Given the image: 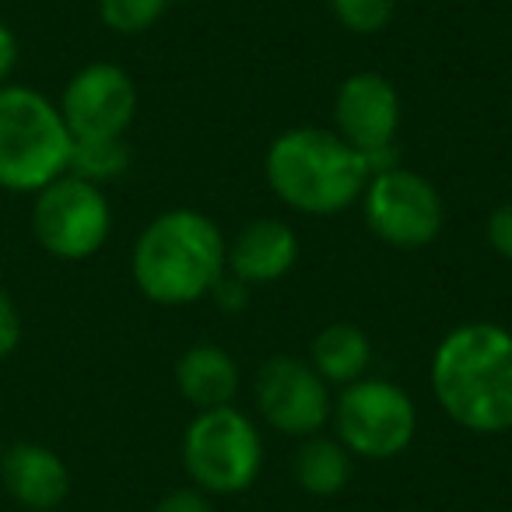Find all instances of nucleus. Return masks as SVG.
Wrapping results in <instances>:
<instances>
[{"label":"nucleus","instance_id":"nucleus-19","mask_svg":"<svg viewBox=\"0 0 512 512\" xmlns=\"http://www.w3.org/2000/svg\"><path fill=\"white\" fill-rule=\"evenodd\" d=\"M327 8L351 36H379L397 18V0H327Z\"/></svg>","mask_w":512,"mask_h":512},{"label":"nucleus","instance_id":"nucleus-13","mask_svg":"<svg viewBox=\"0 0 512 512\" xmlns=\"http://www.w3.org/2000/svg\"><path fill=\"white\" fill-rule=\"evenodd\" d=\"M299 264V235L281 218H253L228 239L225 267L242 285H278Z\"/></svg>","mask_w":512,"mask_h":512},{"label":"nucleus","instance_id":"nucleus-5","mask_svg":"<svg viewBox=\"0 0 512 512\" xmlns=\"http://www.w3.org/2000/svg\"><path fill=\"white\" fill-rule=\"evenodd\" d=\"M183 470L204 495H242L264 470L260 425L235 404L197 411L183 432Z\"/></svg>","mask_w":512,"mask_h":512},{"label":"nucleus","instance_id":"nucleus-7","mask_svg":"<svg viewBox=\"0 0 512 512\" xmlns=\"http://www.w3.org/2000/svg\"><path fill=\"white\" fill-rule=\"evenodd\" d=\"M32 197V235L53 260L81 264L109 242L113 207L102 186L67 172Z\"/></svg>","mask_w":512,"mask_h":512},{"label":"nucleus","instance_id":"nucleus-22","mask_svg":"<svg viewBox=\"0 0 512 512\" xmlns=\"http://www.w3.org/2000/svg\"><path fill=\"white\" fill-rule=\"evenodd\" d=\"M211 299H214V306L221 309V313H242V309L249 306V285H242L239 278H232V274H225V278L214 285V292H211Z\"/></svg>","mask_w":512,"mask_h":512},{"label":"nucleus","instance_id":"nucleus-9","mask_svg":"<svg viewBox=\"0 0 512 512\" xmlns=\"http://www.w3.org/2000/svg\"><path fill=\"white\" fill-rule=\"evenodd\" d=\"M400 120V92L386 74L379 71H355L337 85L334 92V130L358 151L372 172L390 169L393 148H397Z\"/></svg>","mask_w":512,"mask_h":512},{"label":"nucleus","instance_id":"nucleus-24","mask_svg":"<svg viewBox=\"0 0 512 512\" xmlns=\"http://www.w3.org/2000/svg\"><path fill=\"white\" fill-rule=\"evenodd\" d=\"M18 53H22V46H18L15 29L0 22V88L11 85V74L18 67Z\"/></svg>","mask_w":512,"mask_h":512},{"label":"nucleus","instance_id":"nucleus-14","mask_svg":"<svg viewBox=\"0 0 512 512\" xmlns=\"http://www.w3.org/2000/svg\"><path fill=\"white\" fill-rule=\"evenodd\" d=\"M176 386L197 411L228 407L239 393V362L221 344H193L176 362Z\"/></svg>","mask_w":512,"mask_h":512},{"label":"nucleus","instance_id":"nucleus-8","mask_svg":"<svg viewBox=\"0 0 512 512\" xmlns=\"http://www.w3.org/2000/svg\"><path fill=\"white\" fill-rule=\"evenodd\" d=\"M362 218L379 242L393 249H425L442 235L446 204L442 193L421 172L390 165L369 176L362 197Z\"/></svg>","mask_w":512,"mask_h":512},{"label":"nucleus","instance_id":"nucleus-21","mask_svg":"<svg viewBox=\"0 0 512 512\" xmlns=\"http://www.w3.org/2000/svg\"><path fill=\"white\" fill-rule=\"evenodd\" d=\"M22 344V313H18L15 299L0 288V362L11 358Z\"/></svg>","mask_w":512,"mask_h":512},{"label":"nucleus","instance_id":"nucleus-25","mask_svg":"<svg viewBox=\"0 0 512 512\" xmlns=\"http://www.w3.org/2000/svg\"><path fill=\"white\" fill-rule=\"evenodd\" d=\"M0 449H4V435H0Z\"/></svg>","mask_w":512,"mask_h":512},{"label":"nucleus","instance_id":"nucleus-16","mask_svg":"<svg viewBox=\"0 0 512 512\" xmlns=\"http://www.w3.org/2000/svg\"><path fill=\"white\" fill-rule=\"evenodd\" d=\"M295 484H299L306 495L313 498H330L341 495L351 481V453L341 446L337 439H327V435H309L302 439L299 453H295L292 463Z\"/></svg>","mask_w":512,"mask_h":512},{"label":"nucleus","instance_id":"nucleus-15","mask_svg":"<svg viewBox=\"0 0 512 512\" xmlns=\"http://www.w3.org/2000/svg\"><path fill=\"white\" fill-rule=\"evenodd\" d=\"M309 365L327 379L330 386H348L369 376L372 341L355 323H330L309 344Z\"/></svg>","mask_w":512,"mask_h":512},{"label":"nucleus","instance_id":"nucleus-12","mask_svg":"<svg viewBox=\"0 0 512 512\" xmlns=\"http://www.w3.org/2000/svg\"><path fill=\"white\" fill-rule=\"evenodd\" d=\"M0 484L25 512H57L71 495V470L53 446L15 442L0 449Z\"/></svg>","mask_w":512,"mask_h":512},{"label":"nucleus","instance_id":"nucleus-6","mask_svg":"<svg viewBox=\"0 0 512 512\" xmlns=\"http://www.w3.org/2000/svg\"><path fill=\"white\" fill-rule=\"evenodd\" d=\"M334 439L358 460H397L418 435V407L393 379L365 376L341 386L330 407Z\"/></svg>","mask_w":512,"mask_h":512},{"label":"nucleus","instance_id":"nucleus-17","mask_svg":"<svg viewBox=\"0 0 512 512\" xmlns=\"http://www.w3.org/2000/svg\"><path fill=\"white\" fill-rule=\"evenodd\" d=\"M130 169L127 137H102V141H74L71 148V176L106 186Z\"/></svg>","mask_w":512,"mask_h":512},{"label":"nucleus","instance_id":"nucleus-20","mask_svg":"<svg viewBox=\"0 0 512 512\" xmlns=\"http://www.w3.org/2000/svg\"><path fill=\"white\" fill-rule=\"evenodd\" d=\"M484 239H488V246L495 249L502 260L512 264V200H502V204L488 214V221H484Z\"/></svg>","mask_w":512,"mask_h":512},{"label":"nucleus","instance_id":"nucleus-4","mask_svg":"<svg viewBox=\"0 0 512 512\" xmlns=\"http://www.w3.org/2000/svg\"><path fill=\"white\" fill-rule=\"evenodd\" d=\"M74 137L60 106L32 85L0 88V190L39 193L71 169Z\"/></svg>","mask_w":512,"mask_h":512},{"label":"nucleus","instance_id":"nucleus-23","mask_svg":"<svg viewBox=\"0 0 512 512\" xmlns=\"http://www.w3.org/2000/svg\"><path fill=\"white\" fill-rule=\"evenodd\" d=\"M151 512H214V509H211V498H207L200 488H176V491H169Z\"/></svg>","mask_w":512,"mask_h":512},{"label":"nucleus","instance_id":"nucleus-3","mask_svg":"<svg viewBox=\"0 0 512 512\" xmlns=\"http://www.w3.org/2000/svg\"><path fill=\"white\" fill-rule=\"evenodd\" d=\"M372 165L337 130L292 127L267 144L264 179L285 207L330 218L358 204Z\"/></svg>","mask_w":512,"mask_h":512},{"label":"nucleus","instance_id":"nucleus-1","mask_svg":"<svg viewBox=\"0 0 512 512\" xmlns=\"http://www.w3.org/2000/svg\"><path fill=\"white\" fill-rule=\"evenodd\" d=\"M432 397L453 425L474 435L512 432V330L470 320L432 351Z\"/></svg>","mask_w":512,"mask_h":512},{"label":"nucleus","instance_id":"nucleus-10","mask_svg":"<svg viewBox=\"0 0 512 512\" xmlns=\"http://www.w3.org/2000/svg\"><path fill=\"white\" fill-rule=\"evenodd\" d=\"M256 414L274 432L309 439L330 421V383L306 362V358L274 355L267 358L253 379Z\"/></svg>","mask_w":512,"mask_h":512},{"label":"nucleus","instance_id":"nucleus-11","mask_svg":"<svg viewBox=\"0 0 512 512\" xmlns=\"http://www.w3.org/2000/svg\"><path fill=\"white\" fill-rule=\"evenodd\" d=\"M57 106L74 141L127 137L137 116V85L120 64L92 60L71 74Z\"/></svg>","mask_w":512,"mask_h":512},{"label":"nucleus","instance_id":"nucleus-2","mask_svg":"<svg viewBox=\"0 0 512 512\" xmlns=\"http://www.w3.org/2000/svg\"><path fill=\"white\" fill-rule=\"evenodd\" d=\"M228 239L218 221L193 207H172L141 228L130 249L137 292L155 306H193L211 299L228 274Z\"/></svg>","mask_w":512,"mask_h":512},{"label":"nucleus","instance_id":"nucleus-18","mask_svg":"<svg viewBox=\"0 0 512 512\" xmlns=\"http://www.w3.org/2000/svg\"><path fill=\"white\" fill-rule=\"evenodd\" d=\"M172 0H99V22L116 36H141L162 22Z\"/></svg>","mask_w":512,"mask_h":512}]
</instances>
